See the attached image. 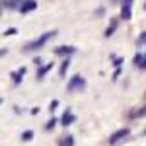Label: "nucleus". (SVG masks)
I'll return each mask as SVG.
<instances>
[{"label":"nucleus","mask_w":146,"mask_h":146,"mask_svg":"<svg viewBox=\"0 0 146 146\" xmlns=\"http://www.w3.org/2000/svg\"><path fill=\"white\" fill-rule=\"evenodd\" d=\"M55 33L56 31H49V33H43L39 39H35V41H31V43H27L25 45V51H33V49H39V47H43L51 39V37H55Z\"/></svg>","instance_id":"f257e3e1"},{"label":"nucleus","mask_w":146,"mask_h":146,"mask_svg":"<svg viewBox=\"0 0 146 146\" xmlns=\"http://www.w3.org/2000/svg\"><path fill=\"white\" fill-rule=\"evenodd\" d=\"M121 18H123V20H131V18H133V0H123Z\"/></svg>","instance_id":"f03ea898"},{"label":"nucleus","mask_w":146,"mask_h":146,"mask_svg":"<svg viewBox=\"0 0 146 146\" xmlns=\"http://www.w3.org/2000/svg\"><path fill=\"white\" fill-rule=\"evenodd\" d=\"M84 86H86L84 78H82V76H74V78H72V82L68 84V90H70V92H74V90H82Z\"/></svg>","instance_id":"7ed1b4c3"},{"label":"nucleus","mask_w":146,"mask_h":146,"mask_svg":"<svg viewBox=\"0 0 146 146\" xmlns=\"http://www.w3.org/2000/svg\"><path fill=\"white\" fill-rule=\"evenodd\" d=\"M127 135H129V129H121V131H117V133L109 138V144H117V142H119L121 138H125Z\"/></svg>","instance_id":"20e7f679"},{"label":"nucleus","mask_w":146,"mask_h":146,"mask_svg":"<svg viewBox=\"0 0 146 146\" xmlns=\"http://www.w3.org/2000/svg\"><path fill=\"white\" fill-rule=\"evenodd\" d=\"M35 8H37V2H35V0H25V2L22 4V8H20V10H22V14H27V12L35 10Z\"/></svg>","instance_id":"39448f33"},{"label":"nucleus","mask_w":146,"mask_h":146,"mask_svg":"<svg viewBox=\"0 0 146 146\" xmlns=\"http://www.w3.org/2000/svg\"><path fill=\"white\" fill-rule=\"evenodd\" d=\"M135 64H136L138 68H146V55H142V56L136 55V56H135Z\"/></svg>","instance_id":"423d86ee"},{"label":"nucleus","mask_w":146,"mask_h":146,"mask_svg":"<svg viewBox=\"0 0 146 146\" xmlns=\"http://www.w3.org/2000/svg\"><path fill=\"white\" fill-rule=\"evenodd\" d=\"M55 53H56V55H66V53H74V47H58Z\"/></svg>","instance_id":"0eeeda50"},{"label":"nucleus","mask_w":146,"mask_h":146,"mask_svg":"<svg viewBox=\"0 0 146 146\" xmlns=\"http://www.w3.org/2000/svg\"><path fill=\"white\" fill-rule=\"evenodd\" d=\"M49 70H51V64H45V66H43L41 70H39V74H37V78H43V74H45V72H49Z\"/></svg>","instance_id":"6e6552de"},{"label":"nucleus","mask_w":146,"mask_h":146,"mask_svg":"<svg viewBox=\"0 0 146 146\" xmlns=\"http://www.w3.org/2000/svg\"><path fill=\"white\" fill-rule=\"evenodd\" d=\"M72 121H74V115H70V113L62 117V125H68V123H72Z\"/></svg>","instance_id":"1a4fd4ad"},{"label":"nucleus","mask_w":146,"mask_h":146,"mask_svg":"<svg viewBox=\"0 0 146 146\" xmlns=\"http://www.w3.org/2000/svg\"><path fill=\"white\" fill-rule=\"evenodd\" d=\"M23 72H25V70H20V72H18V74H14V82H16V84H20V82H22V76H23Z\"/></svg>","instance_id":"9d476101"},{"label":"nucleus","mask_w":146,"mask_h":146,"mask_svg":"<svg viewBox=\"0 0 146 146\" xmlns=\"http://www.w3.org/2000/svg\"><path fill=\"white\" fill-rule=\"evenodd\" d=\"M60 144H64V146H70V144H74V142H72V136H66L64 140H60Z\"/></svg>","instance_id":"9b49d317"},{"label":"nucleus","mask_w":146,"mask_h":146,"mask_svg":"<svg viewBox=\"0 0 146 146\" xmlns=\"http://www.w3.org/2000/svg\"><path fill=\"white\" fill-rule=\"evenodd\" d=\"M146 43V31L142 33V37H138V45H144Z\"/></svg>","instance_id":"f8f14e48"},{"label":"nucleus","mask_w":146,"mask_h":146,"mask_svg":"<svg viewBox=\"0 0 146 146\" xmlns=\"http://www.w3.org/2000/svg\"><path fill=\"white\" fill-rule=\"evenodd\" d=\"M66 66H68V62H64V64L60 66V74H64V72H66Z\"/></svg>","instance_id":"ddd939ff"},{"label":"nucleus","mask_w":146,"mask_h":146,"mask_svg":"<svg viewBox=\"0 0 146 146\" xmlns=\"http://www.w3.org/2000/svg\"><path fill=\"white\" fill-rule=\"evenodd\" d=\"M31 136H33V133H23V138H25V140H27V138H31Z\"/></svg>","instance_id":"4468645a"},{"label":"nucleus","mask_w":146,"mask_h":146,"mask_svg":"<svg viewBox=\"0 0 146 146\" xmlns=\"http://www.w3.org/2000/svg\"><path fill=\"white\" fill-rule=\"evenodd\" d=\"M6 55V49H0V56H4Z\"/></svg>","instance_id":"2eb2a0df"},{"label":"nucleus","mask_w":146,"mask_h":146,"mask_svg":"<svg viewBox=\"0 0 146 146\" xmlns=\"http://www.w3.org/2000/svg\"><path fill=\"white\" fill-rule=\"evenodd\" d=\"M144 8H146V4H144Z\"/></svg>","instance_id":"dca6fc26"}]
</instances>
